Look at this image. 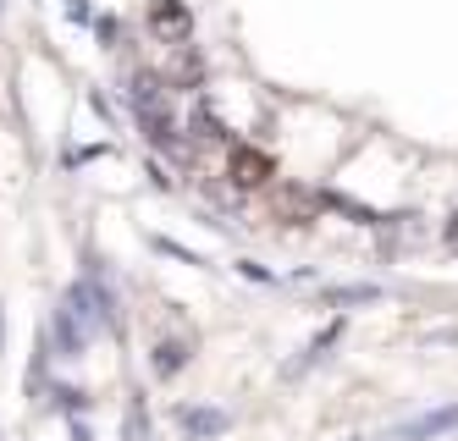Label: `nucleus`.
<instances>
[{"label":"nucleus","instance_id":"8","mask_svg":"<svg viewBox=\"0 0 458 441\" xmlns=\"http://www.w3.org/2000/svg\"><path fill=\"white\" fill-rule=\"evenodd\" d=\"M172 50H177V61H172V83L193 89V83H199V55H193L188 45H172Z\"/></svg>","mask_w":458,"mask_h":441},{"label":"nucleus","instance_id":"4","mask_svg":"<svg viewBox=\"0 0 458 441\" xmlns=\"http://www.w3.org/2000/svg\"><path fill=\"white\" fill-rule=\"evenodd\" d=\"M226 177H233V188H266L271 182V155L259 149H233V160H226Z\"/></svg>","mask_w":458,"mask_h":441},{"label":"nucleus","instance_id":"2","mask_svg":"<svg viewBox=\"0 0 458 441\" xmlns=\"http://www.w3.org/2000/svg\"><path fill=\"white\" fill-rule=\"evenodd\" d=\"M149 33H155L160 45H188L193 12L182 6V0H149Z\"/></svg>","mask_w":458,"mask_h":441},{"label":"nucleus","instance_id":"1","mask_svg":"<svg viewBox=\"0 0 458 441\" xmlns=\"http://www.w3.org/2000/svg\"><path fill=\"white\" fill-rule=\"evenodd\" d=\"M447 430H458V403H442V409H431V414H414V420H403V425L381 430L376 441H437V436H447Z\"/></svg>","mask_w":458,"mask_h":441},{"label":"nucleus","instance_id":"13","mask_svg":"<svg viewBox=\"0 0 458 441\" xmlns=\"http://www.w3.org/2000/svg\"><path fill=\"white\" fill-rule=\"evenodd\" d=\"M0 6H6V0H0Z\"/></svg>","mask_w":458,"mask_h":441},{"label":"nucleus","instance_id":"7","mask_svg":"<svg viewBox=\"0 0 458 441\" xmlns=\"http://www.w3.org/2000/svg\"><path fill=\"white\" fill-rule=\"evenodd\" d=\"M177 425H182L188 436H221V430H226V414H221V409H182Z\"/></svg>","mask_w":458,"mask_h":441},{"label":"nucleus","instance_id":"6","mask_svg":"<svg viewBox=\"0 0 458 441\" xmlns=\"http://www.w3.org/2000/svg\"><path fill=\"white\" fill-rule=\"evenodd\" d=\"M149 364H155V376H160V381H172L177 369L188 364V343H177V336H160V343H155V359H149Z\"/></svg>","mask_w":458,"mask_h":441},{"label":"nucleus","instance_id":"12","mask_svg":"<svg viewBox=\"0 0 458 441\" xmlns=\"http://www.w3.org/2000/svg\"><path fill=\"white\" fill-rule=\"evenodd\" d=\"M0 348H6V326H0Z\"/></svg>","mask_w":458,"mask_h":441},{"label":"nucleus","instance_id":"11","mask_svg":"<svg viewBox=\"0 0 458 441\" xmlns=\"http://www.w3.org/2000/svg\"><path fill=\"white\" fill-rule=\"evenodd\" d=\"M447 249L458 254V216H447Z\"/></svg>","mask_w":458,"mask_h":441},{"label":"nucleus","instance_id":"10","mask_svg":"<svg viewBox=\"0 0 458 441\" xmlns=\"http://www.w3.org/2000/svg\"><path fill=\"white\" fill-rule=\"evenodd\" d=\"M370 298H381L376 287H337L332 293V303H370Z\"/></svg>","mask_w":458,"mask_h":441},{"label":"nucleus","instance_id":"3","mask_svg":"<svg viewBox=\"0 0 458 441\" xmlns=\"http://www.w3.org/2000/svg\"><path fill=\"white\" fill-rule=\"evenodd\" d=\"M320 205H326V199H320L315 188L287 182V188H276V199H271V216H276V221H287V226H293V221L304 226V221H315V216H320Z\"/></svg>","mask_w":458,"mask_h":441},{"label":"nucleus","instance_id":"9","mask_svg":"<svg viewBox=\"0 0 458 441\" xmlns=\"http://www.w3.org/2000/svg\"><path fill=\"white\" fill-rule=\"evenodd\" d=\"M193 132H199V139H226V127L210 116V106H193Z\"/></svg>","mask_w":458,"mask_h":441},{"label":"nucleus","instance_id":"5","mask_svg":"<svg viewBox=\"0 0 458 441\" xmlns=\"http://www.w3.org/2000/svg\"><path fill=\"white\" fill-rule=\"evenodd\" d=\"M337 336H343V320H332V326H326V331H320V336H315V343H310V348H304V353H299V359H293V364H287V369H282V376H287V381H293V376H304V369H315V364H320V359H326V348H332V343H337Z\"/></svg>","mask_w":458,"mask_h":441}]
</instances>
